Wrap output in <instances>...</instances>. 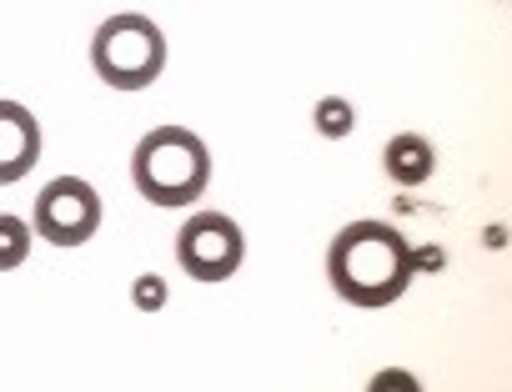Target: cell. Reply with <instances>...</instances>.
Listing matches in <instances>:
<instances>
[{
    "instance_id": "6da1fadb",
    "label": "cell",
    "mask_w": 512,
    "mask_h": 392,
    "mask_svg": "<svg viewBox=\"0 0 512 392\" xmlns=\"http://www.w3.org/2000/svg\"><path fill=\"white\" fill-rule=\"evenodd\" d=\"M417 272V257L407 247V237L387 222H352L337 232L332 252H327V277L337 287V297H347L352 307H387L407 292Z\"/></svg>"
},
{
    "instance_id": "7a4b0ae2",
    "label": "cell",
    "mask_w": 512,
    "mask_h": 392,
    "mask_svg": "<svg viewBox=\"0 0 512 392\" xmlns=\"http://www.w3.org/2000/svg\"><path fill=\"white\" fill-rule=\"evenodd\" d=\"M131 181L151 207H186L211 181V156H206L201 136H191L181 126H156L136 141Z\"/></svg>"
},
{
    "instance_id": "3957f363",
    "label": "cell",
    "mask_w": 512,
    "mask_h": 392,
    "mask_svg": "<svg viewBox=\"0 0 512 392\" xmlns=\"http://www.w3.org/2000/svg\"><path fill=\"white\" fill-rule=\"evenodd\" d=\"M91 66L116 91H141L166 66V36L146 16H111L91 41Z\"/></svg>"
},
{
    "instance_id": "277c9868",
    "label": "cell",
    "mask_w": 512,
    "mask_h": 392,
    "mask_svg": "<svg viewBox=\"0 0 512 392\" xmlns=\"http://www.w3.org/2000/svg\"><path fill=\"white\" fill-rule=\"evenodd\" d=\"M241 257H246L241 227L221 212H201L176 232V262L196 282H226L241 267Z\"/></svg>"
},
{
    "instance_id": "5b68a950",
    "label": "cell",
    "mask_w": 512,
    "mask_h": 392,
    "mask_svg": "<svg viewBox=\"0 0 512 392\" xmlns=\"http://www.w3.org/2000/svg\"><path fill=\"white\" fill-rule=\"evenodd\" d=\"M101 227V196L91 181L81 176H56L41 196H36V232L51 247H81L91 242Z\"/></svg>"
},
{
    "instance_id": "8992f818",
    "label": "cell",
    "mask_w": 512,
    "mask_h": 392,
    "mask_svg": "<svg viewBox=\"0 0 512 392\" xmlns=\"http://www.w3.org/2000/svg\"><path fill=\"white\" fill-rule=\"evenodd\" d=\"M41 161V126L21 101H0V186L31 176Z\"/></svg>"
},
{
    "instance_id": "52a82bcc",
    "label": "cell",
    "mask_w": 512,
    "mask_h": 392,
    "mask_svg": "<svg viewBox=\"0 0 512 392\" xmlns=\"http://www.w3.org/2000/svg\"><path fill=\"white\" fill-rule=\"evenodd\" d=\"M382 161H387V176H392L397 186H422V181L432 176V166H437V156H432V141H427V136H417V131H402V136H392Z\"/></svg>"
},
{
    "instance_id": "ba28073f",
    "label": "cell",
    "mask_w": 512,
    "mask_h": 392,
    "mask_svg": "<svg viewBox=\"0 0 512 392\" xmlns=\"http://www.w3.org/2000/svg\"><path fill=\"white\" fill-rule=\"evenodd\" d=\"M31 257V227L21 217H0V272H16Z\"/></svg>"
},
{
    "instance_id": "9c48e42d",
    "label": "cell",
    "mask_w": 512,
    "mask_h": 392,
    "mask_svg": "<svg viewBox=\"0 0 512 392\" xmlns=\"http://www.w3.org/2000/svg\"><path fill=\"white\" fill-rule=\"evenodd\" d=\"M317 131H322V136H347V131H352V106L337 101V96H327V101L317 106Z\"/></svg>"
},
{
    "instance_id": "30bf717a",
    "label": "cell",
    "mask_w": 512,
    "mask_h": 392,
    "mask_svg": "<svg viewBox=\"0 0 512 392\" xmlns=\"http://www.w3.org/2000/svg\"><path fill=\"white\" fill-rule=\"evenodd\" d=\"M367 392H422V382H417L407 367H387V372H377V377L367 382Z\"/></svg>"
},
{
    "instance_id": "8fae6325",
    "label": "cell",
    "mask_w": 512,
    "mask_h": 392,
    "mask_svg": "<svg viewBox=\"0 0 512 392\" xmlns=\"http://www.w3.org/2000/svg\"><path fill=\"white\" fill-rule=\"evenodd\" d=\"M131 297H136V307H161L166 302V282L161 277H141Z\"/></svg>"
}]
</instances>
